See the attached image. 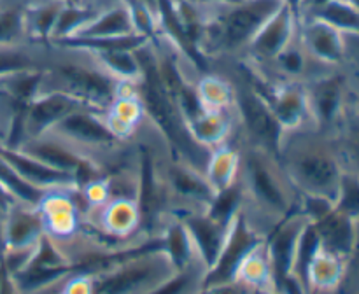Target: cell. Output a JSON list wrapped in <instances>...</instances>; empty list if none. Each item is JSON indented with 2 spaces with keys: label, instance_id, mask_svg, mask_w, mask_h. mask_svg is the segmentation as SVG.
Segmentation results:
<instances>
[{
  "label": "cell",
  "instance_id": "cell-1",
  "mask_svg": "<svg viewBox=\"0 0 359 294\" xmlns=\"http://www.w3.org/2000/svg\"><path fill=\"white\" fill-rule=\"evenodd\" d=\"M235 144L241 150L237 177L241 216L265 240L284 219L298 212L300 192L284 172L276 153L251 144Z\"/></svg>",
  "mask_w": 359,
  "mask_h": 294
},
{
  "label": "cell",
  "instance_id": "cell-2",
  "mask_svg": "<svg viewBox=\"0 0 359 294\" xmlns=\"http://www.w3.org/2000/svg\"><path fill=\"white\" fill-rule=\"evenodd\" d=\"M277 158L300 195H319L335 202L346 170L337 135L314 125L283 132Z\"/></svg>",
  "mask_w": 359,
  "mask_h": 294
},
{
  "label": "cell",
  "instance_id": "cell-3",
  "mask_svg": "<svg viewBox=\"0 0 359 294\" xmlns=\"http://www.w3.org/2000/svg\"><path fill=\"white\" fill-rule=\"evenodd\" d=\"M119 84V80L102 69L90 51L49 42L37 94L62 93L95 111L105 112L118 94Z\"/></svg>",
  "mask_w": 359,
  "mask_h": 294
},
{
  "label": "cell",
  "instance_id": "cell-4",
  "mask_svg": "<svg viewBox=\"0 0 359 294\" xmlns=\"http://www.w3.org/2000/svg\"><path fill=\"white\" fill-rule=\"evenodd\" d=\"M137 56L142 66V77L137 83V93L144 104L147 121L160 133L175 158L191 164L193 168L205 175L207 161L212 150L196 142L181 108L165 90L158 76L153 42L149 41L140 46L137 49Z\"/></svg>",
  "mask_w": 359,
  "mask_h": 294
},
{
  "label": "cell",
  "instance_id": "cell-5",
  "mask_svg": "<svg viewBox=\"0 0 359 294\" xmlns=\"http://www.w3.org/2000/svg\"><path fill=\"white\" fill-rule=\"evenodd\" d=\"M283 0H242L226 6H207L205 24L196 48L210 66L237 62L255 35L277 13Z\"/></svg>",
  "mask_w": 359,
  "mask_h": 294
},
{
  "label": "cell",
  "instance_id": "cell-6",
  "mask_svg": "<svg viewBox=\"0 0 359 294\" xmlns=\"http://www.w3.org/2000/svg\"><path fill=\"white\" fill-rule=\"evenodd\" d=\"M177 272L158 244L125 252L93 273V294H151Z\"/></svg>",
  "mask_w": 359,
  "mask_h": 294
},
{
  "label": "cell",
  "instance_id": "cell-7",
  "mask_svg": "<svg viewBox=\"0 0 359 294\" xmlns=\"http://www.w3.org/2000/svg\"><path fill=\"white\" fill-rule=\"evenodd\" d=\"M210 69L223 72L233 84V142L251 144L277 154L280 130L270 102L249 83L241 62L216 63Z\"/></svg>",
  "mask_w": 359,
  "mask_h": 294
},
{
  "label": "cell",
  "instance_id": "cell-8",
  "mask_svg": "<svg viewBox=\"0 0 359 294\" xmlns=\"http://www.w3.org/2000/svg\"><path fill=\"white\" fill-rule=\"evenodd\" d=\"M304 88L316 128L337 135L353 94V80L346 66L316 77Z\"/></svg>",
  "mask_w": 359,
  "mask_h": 294
},
{
  "label": "cell",
  "instance_id": "cell-9",
  "mask_svg": "<svg viewBox=\"0 0 359 294\" xmlns=\"http://www.w3.org/2000/svg\"><path fill=\"white\" fill-rule=\"evenodd\" d=\"M44 237L55 245L69 244L83 230L84 203L79 188H56L42 195L37 203Z\"/></svg>",
  "mask_w": 359,
  "mask_h": 294
},
{
  "label": "cell",
  "instance_id": "cell-10",
  "mask_svg": "<svg viewBox=\"0 0 359 294\" xmlns=\"http://www.w3.org/2000/svg\"><path fill=\"white\" fill-rule=\"evenodd\" d=\"M298 31V18L283 4L280 9L266 21L255 35L244 56L237 62L245 63L255 70H263L277 58L280 51L293 41Z\"/></svg>",
  "mask_w": 359,
  "mask_h": 294
},
{
  "label": "cell",
  "instance_id": "cell-11",
  "mask_svg": "<svg viewBox=\"0 0 359 294\" xmlns=\"http://www.w3.org/2000/svg\"><path fill=\"white\" fill-rule=\"evenodd\" d=\"M18 149L30 154L32 158L42 161L48 167L56 168L60 172H65V174L76 175L79 178V184L88 181V178L102 175L86 158L81 156L69 144L56 139L51 133H42V135L30 136V139L23 140Z\"/></svg>",
  "mask_w": 359,
  "mask_h": 294
},
{
  "label": "cell",
  "instance_id": "cell-12",
  "mask_svg": "<svg viewBox=\"0 0 359 294\" xmlns=\"http://www.w3.org/2000/svg\"><path fill=\"white\" fill-rule=\"evenodd\" d=\"M298 35L309 55L333 69H344L347 62L346 35L316 16L298 20Z\"/></svg>",
  "mask_w": 359,
  "mask_h": 294
},
{
  "label": "cell",
  "instance_id": "cell-13",
  "mask_svg": "<svg viewBox=\"0 0 359 294\" xmlns=\"http://www.w3.org/2000/svg\"><path fill=\"white\" fill-rule=\"evenodd\" d=\"M81 111L98 112L95 111V108L88 107V105L81 104V102L74 100V98L67 97V94H62V93L37 94V97L32 98L23 108L25 140L30 139V136L42 135V133L48 132L53 125L62 121L63 118ZM98 114H104V112H98Z\"/></svg>",
  "mask_w": 359,
  "mask_h": 294
},
{
  "label": "cell",
  "instance_id": "cell-14",
  "mask_svg": "<svg viewBox=\"0 0 359 294\" xmlns=\"http://www.w3.org/2000/svg\"><path fill=\"white\" fill-rule=\"evenodd\" d=\"M42 238H44V227L37 205L13 202L0 214L2 251L35 247Z\"/></svg>",
  "mask_w": 359,
  "mask_h": 294
},
{
  "label": "cell",
  "instance_id": "cell-15",
  "mask_svg": "<svg viewBox=\"0 0 359 294\" xmlns=\"http://www.w3.org/2000/svg\"><path fill=\"white\" fill-rule=\"evenodd\" d=\"M105 126L116 139L132 142L140 126L146 122L144 104L137 93V83H121L118 94L102 114Z\"/></svg>",
  "mask_w": 359,
  "mask_h": 294
},
{
  "label": "cell",
  "instance_id": "cell-16",
  "mask_svg": "<svg viewBox=\"0 0 359 294\" xmlns=\"http://www.w3.org/2000/svg\"><path fill=\"white\" fill-rule=\"evenodd\" d=\"M309 224L311 223L300 212H294L265 238L270 262H272L273 279H276V287H279V284L291 275L298 244H300L302 234Z\"/></svg>",
  "mask_w": 359,
  "mask_h": 294
},
{
  "label": "cell",
  "instance_id": "cell-17",
  "mask_svg": "<svg viewBox=\"0 0 359 294\" xmlns=\"http://www.w3.org/2000/svg\"><path fill=\"white\" fill-rule=\"evenodd\" d=\"M177 217H181L182 223L186 224L193 241H195L196 252L202 258L207 270H210L216 265L217 258H219L221 251H223L224 241H226L231 226H233L237 217L233 220H221L217 217L210 216L207 210L184 214V216Z\"/></svg>",
  "mask_w": 359,
  "mask_h": 294
},
{
  "label": "cell",
  "instance_id": "cell-18",
  "mask_svg": "<svg viewBox=\"0 0 359 294\" xmlns=\"http://www.w3.org/2000/svg\"><path fill=\"white\" fill-rule=\"evenodd\" d=\"M263 238L258 237L248 224L244 223L238 210V216L235 219L233 226H231L230 234H228L226 241L223 245L219 258H217L216 265L209 270L205 276V286H214V284L231 282L237 272V266L244 259V255L255 247L258 241Z\"/></svg>",
  "mask_w": 359,
  "mask_h": 294
},
{
  "label": "cell",
  "instance_id": "cell-19",
  "mask_svg": "<svg viewBox=\"0 0 359 294\" xmlns=\"http://www.w3.org/2000/svg\"><path fill=\"white\" fill-rule=\"evenodd\" d=\"M0 156L21 175L27 182H30L35 188L42 191L56 188H79V178L72 174H65L56 168L48 167L42 161L35 160L30 154L23 153L20 149H11V147L0 146Z\"/></svg>",
  "mask_w": 359,
  "mask_h": 294
},
{
  "label": "cell",
  "instance_id": "cell-20",
  "mask_svg": "<svg viewBox=\"0 0 359 294\" xmlns=\"http://www.w3.org/2000/svg\"><path fill=\"white\" fill-rule=\"evenodd\" d=\"M270 107L283 132L314 125L309 111L307 93L304 84L300 83L279 84L270 102Z\"/></svg>",
  "mask_w": 359,
  "mask_h": 294
},
{
  "label": "cell",
  "instance_id": "cell-21",
  "mask_svg": "<svg viewBox=\"0 0 359 294\" xmlns=\"http://www.w3.org/2000/svg\"><path fill=\"white\" fill-rule=\"evenodd\" d=\"M312 226L318 233L321 247L347 261L353 252L354 238H356V219L333 209L328 216Z\"/></svg>",
  "mask_w": 359,
  "mask_h": 294
},
{
  "label": "cell",
  "instance_id": "cell-22",
  "mask_svg": "<svg viewBox=\"0 0 359 294\" xmlns=\"http://www.w3.org/2000/svg\"><path fill=\"white\" fill-rule=\"evenodd\" d=\"M160 238L161 247L168 254L170 261L174 262L175 270H182L196 265V262H203L198 252H196L195 241H193L191 234H189L188 227L182 223L181 217H165L163 224L160 227Z\"/></svg>",
  "mask_w": 359,
  "mask_h": 294
},
{
  "label": "cell",
  "instance_id": "cell-23",
  "mask_svg": "<svg viewBox=\"0 0 359 294\" xmlns=\"http://www.w3.org/2000/svg\"><path fill=\"white\" fill-rule=\"evenodd\" d=\"M49 44L21 42L13 46H0V80L21 72H41L48 58Z\"/></svg>",
  "mask_w": 359,
  "mask_h": 294
},
{
  "label": "cell",
  "instance_id": "cell-24",
  "mask_svg": "<svg viewBox=\"0 0 359 294\" xmlns=\"http://www.w3.org/2000/svg\"><path fill=\"white\" fill-rule=\"evenodd\" d=\"M346 273V259L325 251L319 245L307 268L309 294H333Z\"/></svg>",
  "mask_w": 359,
  "mask_h": 294
},
{
  "label": "cell",
  "instance_id": "cell-25",
  "mask_svg": "<svg viewBox=\"0 0 359 294\" xmlns=\"http://www.w3.org/2000/svg\"><path fill=\"white\" fill-rule=\"evenodd\" d=\"M193 136L207 149H216L231 142L235 133V115L231 111H203L188 122Z\"/></svg>",
  "mask_w": 359,
  "mask_h": 294
},
{
  "label": "cell",
  "instance_id": "cell-26",
  "mask_svg": "<svg viewBox=\"0 0 359 294\" xmlns=\"http://www.w3.org/2000/svg\"><path fill=\"white\" fill-rule=\"evenodd\" d=\"M233 280L244 284V286H248L255 293L266 289H277L276 279H273L272 262H270L269 248H266L265 240L258 241L244 255L241 265L237 266Z\"/></svg>",
  "mask_w": 359,
  "mask_h": 294
},
{
  "label": "cell",
  "instance_id": "cell-27",
  "mask_svg": "<svg viewBox=\"0 0 359 294\" xmlns=\"http://www.w3.org/2000/svg\"><path fill=\"white\" fill-rule=\"evenodd\" d=\"M238 170H241V150L237 144L228 142L212 149L205 167V178L217 195L230 189L237 182Z\"/></svg>",
  "mask_w": 359,
  "mask_h": 294
},
{
  "label": "cell",
  "instance_id": "cell-28",
  "mask_svg": "<svg viewBox=\"0 0 359 294\" xmlns=\"http://www.w3.org/2000/svg\"><path fill=\"white\" fill-rule=\"evenodd\" d=\"M135 34L125 4L119 2L107 9L98 10L97 16L84 24L72 38H114ZM69 41V38H67Z\"/></svg>",
  "mask_w": 359,
  "mask_h": 294
},
{
  "label": "cell",
  "instance_id": "cell-29",
  "mask_svg": "<svg viewBox=\"0 0 359 294\" xmlns=\"http://www.w3.org/2000/svg\"><path fill=\"white\" fill-rule=\"evenodd\" d=\"M196 97L203 111H231L233 108V84L219 70H207L195 80Z\"/></svg>",
  "mask_w": 359,
  "mask_h": 294
},
{
  "label": "cell",
  "instance_id": "cell-30",
  "mask_svg": "<svg viewBox=\"0 0 359 294\" xmlns=\"http://www.w3.org/2000/svg\"><path fill=\"white\" fill-rule=\"evenodd\" d=\"M62 0H37L25 7V24H27L28 41L49 44L53 28L60 16Z\"/></svg>",
  "mask_w": 359,
  "mask_h": 294
},
{
  "label": "cell",
  "instance_id": "cell-31",
  "mask_svg": "<svg viewBox=\"0 0 359 294\" xmlns=\"http://www.w3.org/2000/svg\"><path fill=\"white\" fill-rule=\"evenodd\" d=\"M90 52L100 63L102 69L119 83H139L142 77V66L137 56V49H107V51Z\"/></svg>",
  "mask_w": 359,
  "mask_h": 294
},
{
  "label": "cell",
  "instance_id": "cell-32",
  "mask_svg": "<svg viewBox=\"0 0 359 294\" xmlns=\"http://www.w3.org/2000/svg\"><path fill=\"white\" fill-rule=\"evenodd\" d=\"M337 140H339L344 167L359 178V115L353 111L351 102L342 125L337 132Z\"/></svg>",
  "mask_w": 359,
  "mask_h": 294
},
{
  "label": "cell",
  "instance_id": "cell-33",
  "mask_svg": "<svg viewBox=\"0 0 359 294\" xmlns=\"http://www.w3.org/2000/svg\"><path fill=\"white\" fill-rule=\"evenodd\" d=\"M25 7V4L13 0H0V46L21 44L28 41Z\"/></svg>",
  "mask_w": 359,
  "mask_h": 294
},
{
  "label": "cell",
  "instance_id": "cell-34",
  "mask_svg": "<svg viewBox=\"0 0 359 294\" xmlns=\"http://www.w3.org/2000/svg\"><path fill=\"white\" fill-rule=\"evenodd\" d=\"M207 266L203 262L188 266V268L177 270L165 284H161L154 293L151 294H200L205 287Z\"/></svg>",
  "mask_w": 359,
  "mask_h": 294
},
{
  "label": "cell",
  "instance_id": "cell-35",
  "mask_svg": "<svg viewBox=\"0 0 359 294\" xmlns=\"http://www.w3.org/2000/svg\"><path fill=\"white\" fill-rule=\"evenodd\" d=\"M312 16L326 21L344 35H358L359 37V9L349 0H330L325 7Z\"/></svg>",
  "mask_w": 359,
  "mask_h": 294
},
{
  "label": "cell",
  "instance_id": "cell-36",
  "mask_svg": "<svg viewBox=\"0 0 359 294\" xmlns=\"http://www.w3.org/2000/svg\"><path fill=\"white\" fill-rule=\"evenodd\" d=\"M97 13L98 10L90 6H65L63 4L49 42H63L67 38L76 37L81 28L97 16Z\"/></svg>",
  "mask_w": 359,
  "mask_h": 294
},
{
  "label": "cell",
  "instance_id": "cell-37",
  "mask_svg": "<svg viewBox=\"0 0 359 294\" xmlns=\"http://www.w3.org/2000/svg\"><path fill=\"white\" fill-rule=\"evenodd\" d=\"M0 186L13 196L16 202L28 203V205H37L41 202L42 195L46 191L35 188L30 182L25 181L2 156H0Z\"/></svg>",
  "mask_w": 359,
  "mask_h": 294
},
{
  "label": "cell",
  "instance_id": "cell-38",
  "mask_svg": "<svg viewBox=\"0 0 359 294\" xmlns=\"http://www.w3.org/2000/svg\"><path fill=\"white\" fill-rule=\"evenodd\" d=\"M128 10L133 31L147 41L158 37V16L156 9L144 0H121Z\"/></svg>",
  "mask_w": 359,
  "mask_h": 294
},
{
  "label": "cell",
  "instance_id": "cell-39",
  "mask_svg": "<svg viewBox=\"0 0 359 294\" xmlns=\"http://www.w3.org/2000/svg\"><path fill=\"white\" fill-rule=\"evenodd\" d=\"M335 209L353 219H359V178L349 170H344L340 178Z\"/></svg>",
  "mask_w": 359,
  "mask_h": 294
},
{
  "label": "cell",
  "instance_id": "cell-40",
  "mask_svg": "<svg viewBox=\"0 0 359 294\" xmlns=\"http://www.w3.org/2000/svg\"><path fill=\"white\" fill-rule=\"evenodd\" d=\"M79 195L84 203V210L93 209V206L104 205L109 198H111V188L105 175H97L88 181L79 184Z\"/></svg>",
  "mask_w": 359,
  "mask_h": 294
},
{
  "label": "cell",
  "instance_id": "cell-41",
  "mask_svg": "<svg viewBox=\"0 0 359 294\" xmlns=\"http://www.w3.org/2000/svg\"><path fill=\"white\" fill-rule=\"evenodd\" d=\"M335 209V202L326 196L319 195H300L298 202V212L305 217L311 224L318 223L323 217L328 216Z\"/></svg>",
  "mask_w": 359,
  "mask_h": 294
},
{
  "label": "cell",
  "instance_id": "cell-42",
  "mask_svg": "<svg viewBox=\"0 0 359 294\" xmlns=\"http://www.w3.org/2000/svg\"><path fill=\"white\" fill-rule=\"evenodd\" d=\"M200 294H256L255 290L249 289L244 284L237 282V280H231V282H223V284H214V286H205Z\"/></svg>",
  "mask_w": 359,
  "mask_h": 294
},
{
  "label": "cell",
  "instance_id": "cell-43",
  "mask_svg": "<svg viewBox=\"0 0 359 294\" xmlns=\"http://www.w3.org/2000/svg\"><path fill=\"white\" fill-rule=\"evenodd\" d=\"M346 69L351 76L359 77V37L358 35H346Z\"/></svg>",
  "mask_w": 359,
  "mask_h": 294
},
{
  "label": "cell",
  "instance_id": "cell-44",
  "mask_svg": "<svg viewBox=\"0 0 359 294\" xmlns=\"http://www.w3.org/2000/svg\"><path fill=\"white\" fill-rule=\"evenodd\" d=\"M330 0H302V10H300V18L305 16H312V14L318 13L321 7H325Z\"/></svg>",
  "mask_w": 359,
  "mask_h": 294
},
{
  "label": "cell",
  "instance_id": "cell-45",
  "mask_svg": "<svg viewBox=\"0 0 359 294\" xmlns=\"http://www.w3.org/2000/svg\"><path fill=\"white\" fill-rule=\"evenodd\" d=\"M283 4L286 7H290L291 10H293L294 16L300 20V10H302V0H283Z\"/></svg>",
  "mask_w": 359,
  "mask_h": 294
},
{
  "label": "cell",
  "instance_id": "cell-46",
  "mask_svg": "<svg viewBox=\"0 0 359 294\" xmlns=\"http://www.w3.org/2000/svg\"><path fill=\"white\" fill-rule=\"evenodd\" d=\"M0 294H20L16 290V287H14V284L11 282V279L7 275H6V279H4V284H2V289H0Z\"/></svg>",
  "mask_w": 359,
  "mask_h": 294
},
{
  "label": "cell",
  "instance_id": "cell-47",
  "mask_svg": "<svg viewBox=\"0 0 359 294\" xmlns=\"http://www.w3.org/2000/svg\"><path fill=\"white\" fill-rule=\"evenodd\" d=\"M195 2L202 4V6H226V4H237L242 0H195Z\"/></svg>",
  "mask_w": 359,
  "mask_h": 294
},
{
  "label": "cell",
  "instance_id": "cell-48",
  "mask_svg": "<svg viewBox=\"0 0 359 294\" xmlns=\"http://www.w3.org/2000/svg\"><path fill=\"white\" fill-rule=\"evenodd\" d=\"M351 107L359 115V90L356 88H353V94H351Z\"/></svg>",
  "mask_w": 359,
  "mask_h": 294
},
{
  "label": "cell",
  "instance_id": "cell-49",
  "mask_svg": "<svg viewBox=\"0 0 359 294\" xmlns=\"http://www.w3.org/2000/svg\"><path fill=\"white\" fill-rule=\"evenodd\" d=\"M65 6H86V0H62Z\"/></svg>",
  "mask_w": 359,
  "mask_h": 294
},
{
  "label": "cell",
  "instance_id": "cell-50",
  "mask_svg": "<svg viewBox=\"0 0 359 294\" xmlns=\"http://www.w3.org/2000/svg\"><path fill=\"white\" fill-rule=\"evenodd\" d=\"M256 294H284V293H280L279 289H266V290H258Z\"/></svg>",
  "mask_w": 359,
  "mask_h": 294
},
{
  "label": "cell",
  "instance_id": "cell-51",
  "mask_svg": "<svg viewBox=\"0 0 359 294\" xmlns=\"http://www.w3.org/2000/svg\"><path fill=\"white\" fill-rule=\"evenodd\" d=\"M6 270H4V266H2V262H0V289H2V284H4V279H6Z\"/></svg>",
  "mask_w": 359,
  "mask_h": 294
},
{
  "label": "cell",
  "instance_id": "cell-52",
  "mask_svg": "<svg viewBox=\"0 0 359 294\" xmlns=\"http://www.w3.org/2000/svg\"><path fill=\"white\" fill-rule=\"evenodd\" d=\"M13 2H20V4H25V6H28V4L32 2H37V0H13Z\"/></svg>",
  "mask_w": 359,
  "mask_h": 294
},
{
  "label": "cell",
  "instance_id": "cell-53",
  "mask_svg": "<svg viewBox=\"0 0 359 294\" xmlns=\"http://www.w3.org/2000/svg\"><path fill=\"white\" fill-rule=\"evenodd\" d=\"M144 2H147V4H149V6H153L154 9H156V0H144Z\"/></svg>",
  "mask_w": 359,
  "mask_h": 294
},
{
  "label": "cell",
  "instance_id": "cell-54",
  "mask_svg": "<svg viewBox=\"0 0 359 294\" xmlns=\"http://www.w3.org/2000/svg\"><path fill=\"white\" fill-rule=\"evenodd\" d=\"M349 2H351V4H353V6H354V7H358V9H359V0H349Z\"/></svg>",
  "mask_w": 359,
  "mask_h": 294
}]
</instances>
